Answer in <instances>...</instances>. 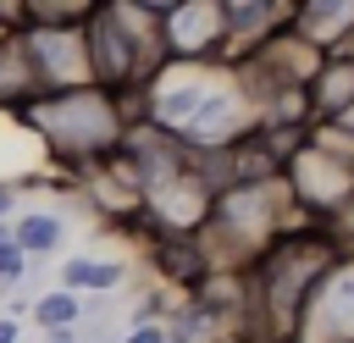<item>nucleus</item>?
Returning <instances> with one entry per match:
<instances>
[{"label":"nucleus","instance_id":"1","mask_svg":"<svg viewBox=\"0 0 354 343\" xmlns=\"http://www.w3.org/2000/svg\"><path fill=\"white\" fill-rule=\"evenodd\" d=\"M337 260V243L326 227H288L249 271H243V337L260 343H288L310 288L321 282V271Z\"/></svg>","mask_w":354,"mask_h":343},{"label":"nucleus","instance_id":"2","mask_svg":"<svg viewBox=\"0 0 354 343\" xmlns=\"http://www.w3.org/2000/svg\"><path fill=\"white\" fill-rule=\"evenodd\" d=\"M22 122L44 138V149L55 155V166L88 172V166L116 160L127 127L138 122V105L88 83V89H66V94H39L22 111Z\"/></svg>","mask_w":354,"mask_h":343},{"label":"nucleus","instance_id":"3","mask_svg":"<svg viewBox=\"0 0 354 343\" xmlns=\"http://www.w3.org/2000/svg\"><path fill=\"white\" fill-rule=\"evenodd\" d=\"M160 11H166V0H155V6H127V0L94 6V17L83 22L94 89H105V94L138 105V94L149 89V77L166 66V50H160Z\"/></svg>","mask_w":354,"mask_h":343},{"label":"nucleus","instance_id":"4","mask_svg":"<svg viewBox=\"0 0 354 343\" xmlns=\"http://www.w3.org/2000/svg\"><path fill=\"white\" fill-rule=\"evenodd\" d=\"M282 183H288V199H293V216L310 221V227H326L348 199H354V166L343 155H332L326 144H315L304 133V144L282 160Z\"/></svg>","mask_w":354,"mask_h":343},{"label":"nucleus","instance_id":"5","mask_svg":"<svg viewBox=\"0 0 354 343\" xmlns=\"http://www.w3.org/2000/svg\"><path fill=\"white\" fill-rule=\"evenodd\" d=\"M288 343H354V249H337V260L321 271Z\"/></svg>","mask_w":354,"mask_h":343},{"label":"nucleus","instance_id":"6","mask_svg":"<svg viewBox=\"0 0 354 343\" xmlns=\"http://www.w3.org/2000/svg\"><path fill=\"white\" fill-rule=\"evenodd\" d=\"M160 50L177 66H216V61H227L221 0H166V11H160Z\"/></svg>","mask_w":354,"mask_h":343},{"label":"nucleus","instance_id":"7","mask_svg":"<svg viewBox=\"0 0 354 343\" xmlns=\"http://www.w3.org/2000/svg\"><path fill=\"white\" fill-rule=\"evenodd\" d=\"M17 44L28 55V72H33L39 94H66V89H88L94 83L83 28H28L22 22Z\"/></svg>","mask_w":354,"mask_h":343},{"label":"nucleus","instance_id":"8","mask_svg":"<svg viewBox=\"0 0 354 343\" xmlns=\"http://www.w3.org/2000/svg\"><path fill=\"white\" fill-rule=\"evenodd\" d=\"M221 22H227V66H238L243 55H254L266 39H277L293 22L288 0H221Z\"/></svg>","mask_w":354,"mask_h":343},{"label":"nucleus","instance_id":"9","mask_svg":"<svg viewBox=\"0 0 354 343\" xmlns=\"http://www.w3.org/2000/svg\"><path fill=\"white\" fill-rule=\"evenodd\" d=\"M149 266L160 271L166 288H183L188 299L216 277V266H210V254H205L199 238H149Z\"/></svg>","mask_w":354,"mask_h":343},{"label":"nucleus","instance_id":"10","mask_svg":"<svg viewBox=\"0 0 354 343\" xmlns=\"http://www.w3.org/2000/svg\"><path fill=\"white\" fill-rule=\"evenodd\" d=\"M288 28H293L310 50L332 55V50H343V39L354 33V0H299Z\"/></svg>","mask_w":354,"mask_h":343},{"label":"nucleus","instance_id":"11","mask_svg":"<svg viewBox=\"0 0 354 343\" xmlns=\"http://www.w3.org/2000/svg\"><path fill=\"white\" fill-rule=\"evenodd\" d=\"M348 105H354V61L348 55H326L321 72L310 77V111H315V122H332Z\"/></svg>","mask_w":354,"mask_h":343},{"label":"nucleus","instance_id":"12","mask_svg":"<svg viewBox=\"0 0 354 343\" xmlns=\"http://www.w3.org/2000/svg\"><path fill=\"white\" fill-rule=\"evenodd\" d=\"M122 277H127V266L122 260H94V254H72V260H61V288L66 293H88V299H105V293H116L122 288Z\"/></svg>","mask_w":354,"mask_h":343},{"label":"nucleus","instance_id":"13","mask_svg":"<svg viewBox=\"0 0 354 343\" xmlns=\"http://www.w3.org/2000/svg\"><path fill=\"white\" fill-rule=\"evenodd\" d=\"M11 243L28 254V266H33V260H50V254L66 243V221H61L55 210H28V216L11 221Z\"/></svg>","mask_w":354,"mask_h":343},{"label":"nucleus","instance_id":"14","mask_svg":"<svg viewBox=\"0 0 354 343\" xmlns=\"http://www.w3.org/2000/svg\"><path fill=\"white\" fill-rule=\"evenodd\" d=\"M33 321H39L44 332L77 326V321H83V299H77V293H66V288H55V293H39V299H33Z\"/></svg>","mask_w":354,"mask_h":343},{"label":"nucleus","instance_id":"15","mask_svg":"<svg viewBox=\"0 0 354 343\" xmlns=\"http://www.w3.org/2000/svg\"><path fill=\"white\" fill-rule=\"evenodd\" d=\"M28 11V28H83L94 17L88 0H44V6H22Z\"/></svg>","mask_w":354,"mask_h":343},{"label":"nucleus","instance_id":"16","mask_svg":"<svg viewBox=\"0 0 354 343\" xmlns=\"http://www.w3.org/2000/svg\"><path fill=\"white\" fill-rule=\"evenodd\" d=\"M22 271H28V254L11 243V232L0 238V282H22Z\"/></svg>","mask_w":354,"mask_h":343},{"label":"nucleus","instance_id":"17","mask_svg":"<svg viewBox=\"0 0 354 343\" xmlns=\"http://www.w3.org/2000/svg\"><path fill=\"white\" fill-rule=\"evenodd\" d=\"M326 232H332V243H337V249H354V199L326 221Z\"/></svg>","mask_w":354,"mask_h":343},{"label":"nucleus","instance_id":"18","mask_svg":"<svg viewBox=\"0 0 354 343\" xmlns=\"http://www.w3.org/2000/svg\"><path fill=\"white\" fill-rule=\"evenodd\" d=\"M122 343H171V332H166V321H138L122 332Z\"/></svg>","mask_w":354,"mask_h":343},{"label":"nucleus","instance_id":"19","mask_svg":"<svg viewBox=\"0 0 354 343\" xmlns=\"http://www.w3.org/2000/svg\"><path fill=\"white\" fill-rule=\"evenodd\" d=\"M11 210H17V183H0V227H6Z\"/></svg>","mask_w":354,"mask_h":343},{"label":"nucleus","instance_id":"20","mask_svg":"<svg viewBox=\"0 0 354 343\" xmlns=\"http://www.w3.org/2000/svg\"><path fill=\"white\" fill-rule=\"evenodd\" d=\"M0 343H17V321L11 315H0Z\"/></svg>","mask_w":354,"mask_h":343},{"label":"nucleus","instance_id":"21","mask_svg":"<svg viewBox=\"0 0 354 343\" xmlns=\"http://www.w3.org/2000/svg\"><path fill=\"white\" fill-rule=\"evenodd\" d=\"M6 232H11V227H0V238H6Z\"/></svg>","mask_w":354,"mask_h":343}]
</instances>
